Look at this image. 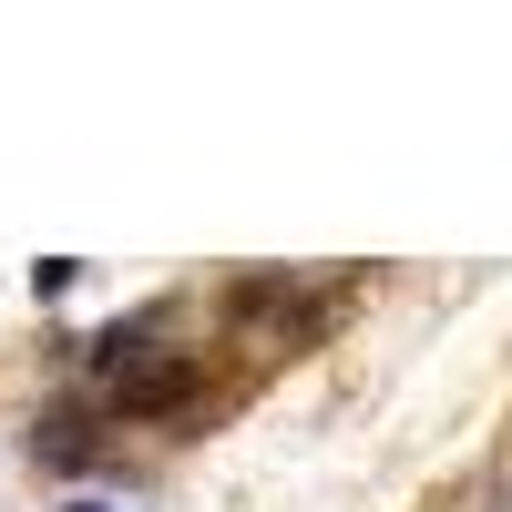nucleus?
Returning a JSON list of instances; mask_svg holds the SVG:
<instances>
[{"label":"nucleus","mask_w":512,"mask_h":512,"mask_svg":"<svg viewBox=\"0 0 512 512\" xmlns=\"http://www.w3.org/2000/svg\"><path fill=\"white\" fill-rule=\"evenodd\" d=\"M195 390H205V359L195 349H175V359H123L113 369V410L123 420H175Z\"/></svg>","instance_id":"f257e3e1"},{"label":"nucleus","mask_w":512,"mask_h":512,"mask_svg":"<svg viewBox=\"0 0 512 512\" xmlns=\"http://www.w3.org/2000/svg\"><path fill=\"white\" fill-rule=\"evenodd\" d=\"M31 461L72 472V461H93V431H82V420H41V431H31Z\"/></svg>","instance_id":"f03ea898"},{"label":"nucleus","mask_w":512,"mask_h":512,"mask_svg":"<svg viewBox=\"0 0 512 512\" xmlns=\"http://www.w3.org/2000/svg\"><path fill=\"white\" fill-rule=\"evenodd\" d=\"M72 512H113V502H72Z\"/></svg>","instance_id":"7ed1b4c3"}]
</instances>
